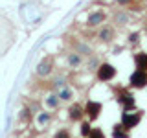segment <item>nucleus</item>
<instances>
[{
    "mask_svg": "<svg viewBox=\"0 0 147 138\" xmlns=\"http://www.w3.org/2000/svg\"><path fill=\"white\" fill-rule=\"evenodd\" d=\"M96 76H98L99 81H112L114 77H116V68L110 63H101V64H98Z\"/></svg>",
    "mask_w": 147,
    "mask_h": 138,
    "instance_id": "nucleus-1",
    "label": "nucleus"
},
{
    "mask_svg": "<svg viewBox=\"0 0 147 138\" xmlns=\"http://www.w3.org/2000/svg\"><path fill=\"white\" fill-rule=\"evenodd\" d=\"M129 85L132 87V89H144L147 87V70H136L131 74V77H129Z\"/></svg>",
    "mask_w": 147,
    "mask_h": 138,
    "instance_id": "nucleus-2",
    "label": "nucleus"
},
{
    "mask_svg": "<svg viewBox=\"0 0 147 138\" xmlns=\"http://www.w3.org/2000/svg\"><path fill=\"white\" fill-rule=\"evenodd\" d=\"M105 20H107V15H105V11H101V9H96V11L88 13V17H86V26H88V28H99V26H103Z\"/></svg>",
    "mask_w": 147,
    "mask_h": 138,
    "instance_id": "nucleus-3",
    "label": "nucleus"
},
{
    "mask_svg": "<svg viewBox=\"0 0 147 138\" xmlns=\"http://www.w3.org/2000/svg\"><path fill=\"white\" fill-rule=\"evenodd\" d=\"M116 99H118V103H121V107H123V110H125V112H129L131 109H134V105H136L134 96H132L129 90H121V92L116 96Z\"/></svg>",
    "mask_w": 147,
    "mask_h": 138,
    "instance_id": "nucleus-4",
    "label": "nucleus"
},
{
    "mask_svg": "<svg viewBox=\"0 0 147 138\" xmlns=\"http://www.w3.org/2000/svg\"><path fill=\"white\" fill-rule=\"evenodd\" d=\"M140 120H142V110H138L136 114H131V112H123V118H121V123H123V127L127 129H132V127H136L138 123H140Z\"/></svg>",
    "mask_w": 147,
    "mask_h": 138,
    "instance_id": "nucleus-5",
    "label": "nucleus"
},
{
    "mask_svg": "<svg viewBox=\"0 0 147 138\" xmlns=\"http://www.w3.org/2000/svg\"><path fill=\"white\" fill-rule=\"evenodd\" d=\"M99 112H101V103H98V101H86V105H85V114L88 116V120H96L99 116Z\"/></svg>",
    "mask_w": 147,
    "mask_h": 138,
    "instance_id": "nucleus-6",
    "label": "nucleus"
},
{
    "mask_svg": "<svg viewBox=\"0 0 147 138\" xmlns=\"http://www.w3.org/2000/svg\"><path fill=\"white\" fill-rule=\"evenodd\" d=\"M114 37V28L109 26V24H103V28L98 31V39L101 41V43H110Z\"/></svg>",
    "mask_w": 147,
    "mask_h": 138,
    "instance_id": "nucleus-7",
    "label": "nucleus"
},
{
    "mask_svg": "<svg viewBox=\"0 0 147 138\" xmlns=\"http://www.w3.org/2000/svg\"><path fill=\"white\" fill-rule=\"evenodd\" d=\"M52 72V57H46L44 61L39 63V68H37V74L39 76H48Z\"/></svg>",
    "mask_w": 147,
    "mask_h": 138,
    "instance_id": "nucleus-8",
    "label": "nucleus"
},
{
    "mask_svg": "<svg viewBox=\"0 0 147 138\" xmlns=\"http://www.w3.org/2000/svg\"><path fill=\"white\" fill-rule=\"evenodd\" d=\"M134 66L138 70H147V53L145 52H138L134 55Z\"/></svg>",
    "mask_w": 147,
    "mask_h": 138,
    "instance_id": "nucleus-9",
    "label": "nucleus"
},
{
    "mask_svg": "<svg viewBox=\"0 0 147 138\" xmlns=\"http://www.w3.org/2000/svg\"><path fill=\"white\" fill-rule=\"evenodd\" d=\"M68 116H70V120H74V122H79V120L85 116V109H81L79 105H72V107L68 109Z\"/></svg>",
    "mask_w": 147,
    "mask_h": 138,
    "instance_id": "nucleus-10",
    "label": "nucleus"
},
{
    "mask_svg": "<svg viewBox=\"0 0 147 138\" xmlns=\"http://www.w3.org/2000/svg\"><path fill=\"white\" fill-rule=\"evenodd\" d=\"M68 64H70V66H79V64H81V55H79V52L68 53Z\"/></svg>",
    "mask_w": 147,
    "mask_h": 138,
    "instance_id": "nucleus-11",
    "label": "nucleus"
},
{
    "mask_svg": "<svg viewBox=\"0 0 147 138\" xmlns=\"http://www.w3.org/2000/svg\"><path fill=\"white\" fill-rule=\"evenodd\" d=\"M123 123H119V125H114V131H112V136L114 138H129L127 133H123Z\"/></svg>",
    "mask_w": 147,
    "mask_h": 138,
    "instance_id": "nucleus-12",
    "label": "nucleus"
},
{
    "mask_svg": "<svg viewBox=\"0 0 147 138\" xmlns=\"http://www.w3.org/2000/svg\"><path fill=\"white\" fill-rule=\"evenodd\" d=\"M90 133H92V125H90V120H88V122H83V123H81V136L88 138V136H90Z\"/></svg>",
    "mask_w": 147,
    "mask_h": 138,
    "instance_id": "nucleus-13",
    "label": "nucleus"
},
{
    "mask_svg": "<svg viewBox=\"0 0 147 138\" xmlns=\"http://www.w3.org/2000/svg\"><path fill=\"white\" fill-rule=\"evenodd\" d=\"M88 138H105V135H103L101 129H92V133H90Z\"/></svg>",
    "mask_w": 147,
    "mask_h": 138,
    "instance_id": "nucleus-14",
    "label": "nucleus"
},
{
    "mask_svg": "<svg viewBox=\"0 0 147 138\" xmlns=\"http://www.w3.org/2000/svg\"><path fill=\"white\" fill-rule=\"evenodd\" d=\"M55 138H72V135L66 131V129H61V131L55 133Z\"/></svg>",
    "mask_w": 147,
    "mask_h": 138,
    "instance_id": "nucleus-15",
    "label": "nucleus"
},
{
    "mask_svg": "<svg viewBox=\"0 0 147 138\" xmlns=\"http://www.w3.org/2000/svg\"><path fill=\"white\" fill-rule=\"evenodd\" d=\"M140 43V33H131L129 35V44H138Z\"/></svg>",
    "mask_w": 147,
    "mask_h": 138,
    "instance_id": "nucleus-16",
    "label": "nucleus"
},
{
    "mask_svg": "<svg viewBox=\"0 0 147 138\" xmlns=\"http://www.w3.org/2000/svg\"><path fill=\"white\" fill-rule=\"evenodd\" d=\"M59 98H61V99H70V90H68V89L61 90V92H59Z\"/></svg>",
    "mask_w": 147,
    "mask_h": 138,
    "instance_id": "nucleus-17",
    "label": "nucleus"
},
{
    "mask_svg": "<svg viewBox=\"0 0 147 138\" xmlns=\"http://www.w3.org/2000/svg\"><path fill=\"white\" fill-rule=\"evenodd\" d=\"M118 6H129V4H132V0H116Z\"/></svg>",
    "mask_w": 147,
    "mask_h": 138,
    "instance_id": "nucleus-18",
    "label": "nucleus"
},
{
    "mask_svg": "<svg viewBox=\"0 0 147 138\" xmlns=\"http://www.w3.org/2000/svg\"><path fill=\"white\" fill-rule=\"evenodd\" d=\"M145 31H147V24H145Z\"/></svg>",
    "mask_w": 147,
    "mask_h": 138,
    "instance_id": "nucleus-19",
    "label": "nucleus"
}]
</instances>
